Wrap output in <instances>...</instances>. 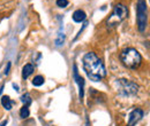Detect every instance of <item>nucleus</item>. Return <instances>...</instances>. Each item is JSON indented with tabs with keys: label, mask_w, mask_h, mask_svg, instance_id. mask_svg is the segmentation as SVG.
Here are the masks:
<instances>
[{
	"label": "nucleus",
	"mask_w": 150,
	"mask_h": 126,
	"mask_svg": "<svg viewBox=\"0 0 150 126\" xmlns=\"http://www.w3.org/2000/svg\"><path fill=\"white\" fill-rule=\"evenodd\" d=\"M33 72H34V65L31 63L25 64L23 67V69H22V77H23V79H27Z\"/></svg>",
	"instance_id": "8"
},
{
	"label": "nucleus",
	"mask_w": 150,
	"mask_h": 126,
	"mask_svg": "<svg viewBox=\"0 0 150 126\" xmlns=\"http://www.w3.org/2000/svg\"><path fill=\"white\" fill-rule=\"evenodd\" d=\"M82 62H83V70L90 80L99 81L106 76V69L104 67V63L93 52H89L84 55Z\"/></svg>",
	"instance_id": "1"
},
{
	"label": "nucleus",
	"mask_w": 150,
	"mask_h": 126,
	"mask_svg": "<svg viewBox=\"0 0 150 126\" xmlns=\"http://www.w3.org/2000/svg\"><path fill=\"white\" fill-rule=\"evenodd\" d=\"M120 60L122 64L128 69H136L142 63V56L135 48H126L121 52Z\"/></svg>",
	"instance_id": "2"
},
{
	"label": "nucleus",
	"mask_w": 150,
	"mask_h": 126,
	"mask_svg": "<svg viewBox=\"0 0 150 126\" xmlns=\"http://www.w3.org/2000/svg\"><path fill=\"white\" fill-rule=\"evenodd\" d=\"M64 41H65V35H64V31H59V33H58V37H57L56 39V45L57 46H61L62 44H64Z\"/></svg>",
	"instance_id": "12"
},
{
	"label": "nucleus",
	"mask_w": 150,
	"mask_h": 126,
	"mask_svg": "<svg viewBox=\"0 0 150 126\" xmlns=\"http://www.w3.org/2000/svg\"><path fill=\"white\" fill-rule=\"evenodd\" d=\"M2 90H4V85L1 86V88H0V95H1V93H2Z\"/></svg>",
	"instance_id": "18"
},
{
	"label": "nucleus",
	"mask_w": 150,
	"mask_h": 126,
	"mask_svg": "<svg viewBox=\"0 0 150 126\" xmlns=\"http://www.w3.org/2000/svg\"><path fill=\"white\" fill-rule=\"evenodd\" d=\"M143 115H144L143 110H141V109H134L131 113H129V117H128V124H127V126H135L139 120L142 119Z\"/></svg>",
	"instance_id": "6"
},
{
	"label": "nucleus",
	"mask_w": 150,
	"mask_h": 126,
	"mask_svg": "<svg viewBox=\"0 0 150 126\" xmlns=\"http://www.w3.org/2000/svg\"><path fill=\"white\" fill-rule=\"evenodd\" d=\"M118 85V90L121 95L129 96V95H135L139 92V85L134 81L127 80V79H118L117 80Z\"/></svg>",
	"instance_id": "5"
},
{
	"label": "nucleus",
	"mask_w": 150,
	"mask_h": 126,
	"mask_svg": "<svg viewBox=\"0 0 150 126\" xmlns=\"http://www.w3.org/2000/svg\"><path fill=\"white\" fill-rule=\"evenodd\" d=\"M74 80L75 83L79 85V88H80V99H82L83 97V88H84V80H83V78L79 74V72H77V68H76V65H74Z\"/></svg>",
	"instance_id": "7"
},
{
	"label": "nucleus",
	"mask_w": 150,
	"mask_h": 126,
	"mask_svg": "<svg viewBox=\"0 0 150 126\" xmlns=\"http://www.w3.org/2000/svg\"><path fill=\"white\" fill-rule=\"evenodd\" d=\"M68 0H57V6L60 8H65L68 6Z\"/></svg>",
	"instance_id": "15"
},
{
	"label": "nucleus",
	"mask_w": 150,
	"mask_h": 126,
	"mask_svg": "<svg viewBox=\"0 0 150 126\" xmlns=\"http://www.w3.org/2000/svg\"><path fill=\"white\" fill-rule=\"evenodd\" d=\"M1 104H2V107H4L5 109L11 110L12 107H13V101L11 100V97H9V96L5 95V96H2V97H1Z\"/></svg>",
	"instance_id": "10"
},
{
	"label": "nucleus",
	"mask_w": 150,
	"mask_h": 126,
	"mask_svg": "<svg viewBox=\"0 0 150 126\" xmlns=\"http://www.w3.org/2000/svg\"><path fill=\"white\" fill-rule=\"evenodd\" d=\"M30 115V111H29V108L27 106H23L21 110H20V117L21 118H28Z\"/></svg>",
	"instance_id": "11"
},
{
	"label": "nucleus",
	"mask_w": 150,
	"mask_h": 126,
	"mask_svg": "<svg viewBox=\"0 0 150 126\" xmlns=\"http://www.w3.org/2000/svg\"><path fill=\"white\" fill-rule=\"evenodd\" d=\"M44 84V77L43 76H36L33 80V85L34 86H42Z\"/></svg>",
	"instance_id": "14"
},
{
	"label": "nucleus",
	"mask_w": 150,
	"mask_h": 126,
	"mask_svg": "<svg viewBox=\"0 0 150 126\" xmlns=\"http://www.w3.org/2000/svg\"><path fill=\"white\" fill-rule=\"evenodd\" d=\"M7 123H8V120H7V119H5V120H4V122L0 124V126H6V125H7Z\"/></svg>",
	"instance_id": "17"
},
{
	"label": "nucleus",
	"mask_w": 150,
	"mask_h": 126,
	"mask_svg": "<svg viewBox=\"0 0 150 126\" xmlns=\"http://www.w3.org/2000/svg\"><path fill=\"white\" fill-rule=\"evenodd\" d=\"M128 16V8L122 5V3H118L114 6L112 14L110 15V17L106 21V25L108 28H114L118 24H120L125 18Z\"/></svg>",
	"instance_id": "3"
},
{
	"label": "nucleus",
	"mask_w": 150,
	"mask_h": 126,
	"mask_svg": "<svg viewBox=\"0 0 150 126\" xmlns=\"http://www.w3.org/2000/svg\"><path fill=\"white\" fill-rule=\"evenodd\" d=\"M136 23H137V29L140 32H143L147 28V15H148V7L146 0H137L136 5Z\"/></svg>",
	"instance_id": "4"
},
{
	"label": "nucleus",
	"mask_w": 150,
	"mask_h": 126,
	"mask_svg": "<svg viewBox=\"0 0 150 126\" xmlns=\"http://www.w3.org/2000/svg\"><path fill=\"white\" fill-rule=\"evenodd\" d=\"M87 17V14L83 12V10H81V9H77V10H75L74 14H73V19H74L75 22H83L84 19Z\"/></svg>",
	"instance_id": "9"
},
{
	"label": "nucleus",
	"mask_w": 150,
	"mask_h": 126,
	"mask_svg": "<svg viewBox=\"0 0 150 126\" xmlns=\"http://www.w3.org/2000/svg\"><path fill=\"white\" fill-rule=\"evenodd\" d=\"M9 68H11V63L7 64V68H6V71H5V74H6V76L9 73Z\"/></svg>",
	"instance_id": "16"
},
{
	"label": "nucleus",
	"mask_w": 150,
	"mask_h": 126,
	"mask_svg": "<svg viewBox=\"0 0 150 126\" xmlns=\"http://www.w3.org/2000/svg\"><path fill=\"white\" fill-rule=\"evenodd\" d=\"M21 101L24 103V106H27V107H29V104L31 103V96L28 94V93H25V94H23L22 96H21Z\"/></svg>",
	"instance_id": "13"
}]
</instances>
